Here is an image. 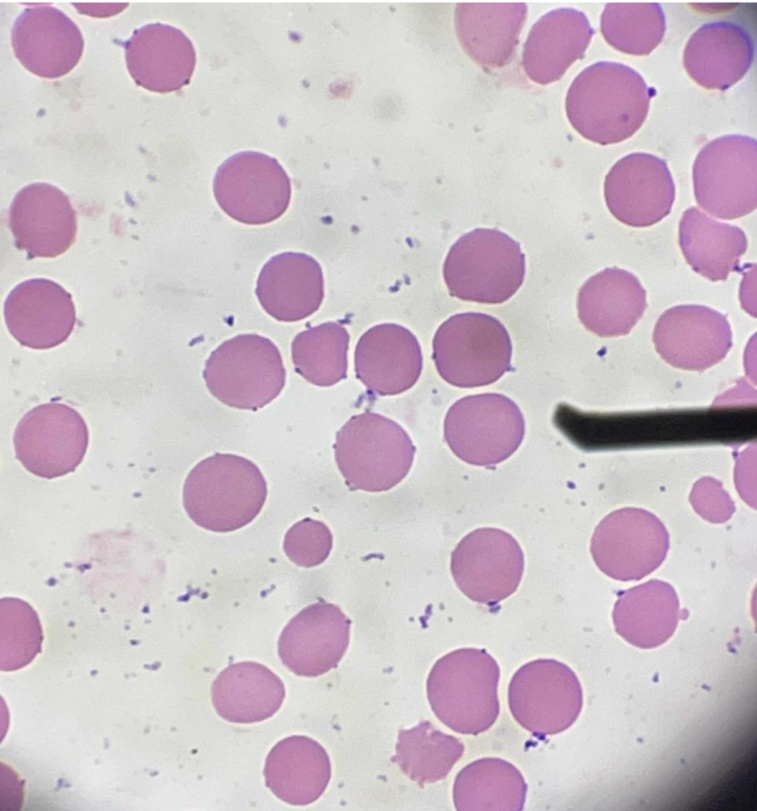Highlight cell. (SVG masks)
Returning a JSON list of instances; mask_svg holds the SVG:
<instances>
[{
    "instance_id": "obj_27",
    "label": "cell",
    "mask_w": 757,
    "mask_h": 811,
    "mask_svg": "<svg viewBox=\"0 0 757 811\" xmlns=\"http://www.w3.org/2000/svg\"><path fill=\"white\" fill-rule=\"evenodd\" d=\"M647 307L646 291L632 273L607 268L587 280L578 294L582 324L601 337L628 334Z\"/></svg>"
},
{
    "instance_id": "obj_28",
    "label": "cell",
    "mask_w": 757,
    "mask_h": 811,
    "mask_svg": "<svg viewBox=\"0 0 757 811\" xmlns=\"http://www.w3.org/2000/svg\"><path fill=\"white\" fill-rule=\"evenodd\" d=\"M266 786L280 800L294 806L315 802L331 778L326 750L307 736H290L270 750L263 771Z\"/></svg>"
},
{
    "instance_id": "obj_12",
    "label": "cell",
    "mask_w": 757,
    "mask_h": 811,
    "mask_svg": "<svg viewBox=\"0 0 757 811\" xmlns=\"http://www.w3.org/2000/svg\"><path fill=\"white\" fill-rule=\"evenodd\" d=\"M669 549V534L653 513L626 507L608 514L596 527L591 554L607 576L640 580L655 571Z\"/></svg>"
},
{
    "instance_id": "obj_6",
    "label": "cell",
    "mask_w": 757,
    "mask_h": 811,
    "mask_svg": "<svg viewBox=\"0 0 757 811\" xmlns=\"http://www.w3.org/2000/svg\"><path fill=\"white\" fill-rule=\"evenodd\" d=\"M512 344L495 317L476 312L455 314L433 338L436 369L449 384L474 388L492 384L511 366Z\"/></svg>"
},
{
    "instance_id": "obj_8",
    "label": "cell",
    "mask_w": 757,
    "mask_h": 811,
    "mask_svg": "<svg viewBox=\"0 0 757 811\" xmlns=\"http://www.w3.org/2000/svg\"><path fill=\"white\" fill-rule=\"evenodd\" d=\"M525 422L517 404L505 395L465 396L448 410L444 439L464 462L493 466L509 458L520 446Z\"/></svg>"
},
{
    "instance_id": "obj_25",
    "label": "cell",
    "mask_w": 757,
    "mask_h": 811,
    "mask_svg": "<svg viewBox=\"0 0 757 811\" xmlns=\"http://www.w3.org/2000/svg\"><path fill=\"white\" fill-rule=\"evenodd\" d=\"M753 58L754 43L745 28L730 21H714L702 25L690 36L683 64L699 85L726 90L743 78Z\"/></svg>"
},
{
    "instance_id": "obj_29",
    "label": "cell",
    "mask_w": 757,
    "mask_h": 811,
    "mask_svg": "<svg viewBox=\"0 0 757 811\" xmlns=\"http://www.w3.org/2000/svg\"><path fill=\"white\" fill-rule=\"evenodd\" d=\"M680 612L674 587L652 579L622 591L612 617L615 630L622 638L638 648L652 649L671 638Z\"/></svg>"
},
{
    "instance_id": "obj_17",
    "label": "cell",
    "mask_w": 757,
    "mask_h": 811,
    "mask_svg": "<svg viewBox=\"0 0 757 811\" xmlns=\"http://www.w3.org/2000/svg\"><path fill=\"white\" fill-rule=\"evenodd\" d=\"M350 619L335 604L320 600L302 609L278 639L282 663L295 675L316 677L336 668L350 641Z\"/></svg>"
},
{
    "instance_id": "obj_15",
    "label": "cell",
    "mask_w": 757,
    "mask_h": 811,
    "mask_svg": "<svg viewBox=\"0 0 757 811\" xmlns=\"http://www.w3.org/2000/svg\"><path fill=\"white\" fill-rule=\"evenodd\" d=\"M604 197L609 211L620 222L647 227L670 213L675 185L663 159L649 153H631L609 170Z\"/></svg>"
},
{
    "instance_id": "obj_2",
    "label": "cell",
    "mask_w": 757,
    "mask_h": 811,
    "mask_svg": "<svg viewBox=\"0 0 757 811\" xmlns=\"http://www.w3.org/2000/svg\"><path fill=\"white\" fill-rule=\"evenodd\" d=\"M265 478L252 461L225 453L201 460L186 477L183 506L198 526L213 532L238 530L260 513Z\"/></svg>"
},
{
    "instance_id": "obj_9",
    "label": "cell",
    "mask_w": 757,
    "mask_h": 811,
    "mask_svg": "<svg viewBox=\"0 0 757 811\" xmlns=\"http://www.w3.org/2000/svg\"><path fill=\"white\" fill-rule=\"evenodd\" d=\"M756 139L732 134L707 143L697 154L692 176L698 205L720 219L751 213L757 204Z\"/></svg>"
},
{
    "instance_id": "obj_30",
    "label": "cell",
    "mask_w": 757,
    "mask_h": 811,
    "mask_svg": "<svg viewBox=\"0 0 757 811\" xmlns=\"http://www.w3.org/2000/svg\"><path fill=\"white\" fill-rule=\"evenodd\" d=\"M213 706L223 719L255 723L272 717L285 698L281 679L266 666L238 662L222 670L211 687Z\"/></svg>"
},
{
    "instance_id": "obj_19",
    "label": "cell",
    "mask_w": 757,
    "mask_h": 811,
    "mask_svg": "<svg viewBox=\"0 0 757 811\" xmlns=\"http://www.w3.org/2000/svg\"><path fill=\"white\" fill-rule=\"evenodd\" d=\"M11 43L19 62L31 73L47 79L69 73L84 49V39L75 22L45 3L22 11L14 22Z\"/></svg>"
},
{
    "instance_id": "obj_20",
    "label": "cell",
    "mask_w": 757,
    "mask_h": 811,
    "mask_svg": "<svg viewBox=\"0 0 757 811\" xmlns=\"http://www.w3.org/2000/svg\"><path fill=\"white\" fill-rule=\"evenodd\" d=\"M10 334L23 346L50 349L65 342L76 322L71 294L58 283L33 278L19 283L4 303Z\"/></svg>"
},
{
    "instance_id": "obj_34",
    "label": "cell",
    "mask_w": 757,
    "mask_h": 811,
    "mask_svg": "<svg viewBox=\"0 0 757 811\" xmlns=\"http://www.w3.org/2000/svg\"><path fill=\"white\" fill-rule=\"evenodd\" d=\"M350 336L336 322H325L298 333L291 343L296 372L309 383L329 387L347 377Z\"/></svg>"
},
{
    "instance_id": "obj_35",
    "label": "cell",
    "mask_w": 757,
    "mask_h": 811,
    "mask_svg": "<svg viewBox=\"0 0 757 811\" xmlns=\"http://www.w3.org/2000/svg\"><path fill=\"white\" fill-rule=\"evenodd\" d=\"M600 29L613 48L631 55H647L662 41L665 14L657 2H609Z\"/></svg>"
},
{
    "instance_id": "obj_33",
    "label": "cell",
    "mask_w": 757,
    "mask_h": 811,
    "mask_svg": "<svg viewBox=\"0 0 757 811\" xmlns=\"http://www.w3.org/2000/svg\"><path fill=\"white\" fill-rule=\"evenodd\" d=\"M464 750L460 739L423 720L413 728L399 730L392 761L406 776L423 786L446 778Z\"/></svg>"
},
{
    "instance_id": "obj_4",
    "label": "cell",
    "mask_w": 757,
    "mask_h": 811,
    "mask_svg": "<svg viewBox=\"0 0 757 811\" xmlns=\"http://www.w3.org/2000/svg\"><path fill=\"white\" fill-rule=\"evenodd\" d=\"M416 448L397 422L381 414L352 416L336 433L337 467L353 490L387 491L409 473Z\"/></svg>"
},
{
    "instance_id": "obj_38",
    "label": "cell",
    "mask_w": 757,
    "mask_h": 811,
    "mask_svg": "<svg viewBox=\"0 0 757 811\" xmlns=\"http://www.w3.org/2000/svg\"><path fill=\"white\" fill-rule=\"evenodd\" d=\"M690 501L704 519L715 523L728 520L735 510L721 484L710 477H704L694 485Z\"/></svg>"
},
{
    "instance_id": "obj_16",
    "label": "cell",
    "mask_w": 757,
    "mask_h": 811,
    "mask_svg": "<svg viewBox=\"0 0 757 811\" xmlns=\"http://www.w3.org/2000/svg\"><path fill=\"white\" fill-rule=\"evenodd\" d=\"M653 342L668 364L704 371L725 358L732 346V331L726 316L714 309L679 305L659 317Z\"/></svg>"
},
{
    "instance_id": "obj_1",
    "label": "cell",
    "mask_w": 757,
    "mask_h": 811,
    "mask_svg": "<svg viewBox=\"0 0 757 811\" xmlns=\"http://www.w3.org/2000/svg\"><path fill=\"white\" fill-rule=\"evenodd\" d=\"M653 96L643 77L617 62L582 70L566 95V114L584 138L601 145L622 142L644 123Z\"/></svg>"
},
{
    "instance_id": "obj_5",
    "label": "cell",
    "mask_w": 757,
    "mask_h": 811,
    "mask_svg": "<svg viewBox=\"0 0 757 811\" xmlns=\"http://www.w3.org/2000/svg\"><path fill=\"white\" fill-rule=\"evenodd\" d=\"M450 295L484 304L510 299L525 276V256L518 242L496 230L478 228L461 236L443 266Z\"/></svg>"
},
{
    "instance_id": "obj_32",
    "label": "cell",
    "mask_w": 757,
    "mask_h": 811,
    "mask_svg": "<svg viewBox=\"0 0 757 811\" xmlns=\"http://www.w3.org/2000/svg\"><path fill=\"white\" fill-rule=\"evenodd\" d=\"M526 793L527 784L513 764L500 758H482L457 774L453 802L460 811H520Z\"/></svg>"
},
{
    "instance_id": "obj_3",
    "label": "cell",
    "mask_w": 757,
    "mask_h": 811,
    "mask_svg": "<svg viewBox=\"0 0 757 811\" xmlns=\"http://www.w3.org/2000/svg\"><path fill=\"white\" fill-rule=\"evenodd\" d=\"M499 678L500 668L485 649L454 650L435 662L427 678L431 709L457 733L485 732L499 716Z\"/></svg>"
},
{
    "instance_id": "obj_37",
    "label": "cell",
    "mask_w": 757,
    "mask_h": 811,
    "mask_svg": "<svg viewBox=\"0 0 757 811\" xmlns=\"http://www.w3.org/2000/svg\"><path fill=\"white\" fill-rule=\"evenodd\" d=\"M333 546L331 531L325 523L312 518L293 524L285 534L283 550L297 566L311 568L322 564Z\"/></svg>"
},
{
    "instance_id": "obj_14",
    "label": "cell",
    "mask_w": 757,
    "mask_h": 811,
    "mask_svg": "<svg viewBox=\"0 0 757 811\" xmlns=\"http://www.w3.org/2000/svg\"><path fill=\"white\" fill-rule=\"evenodd\" d=\"M452 576L472 601L493 605L518 588L524 555L517 540L497 528H479L467 534L451 555Z\"/></svg>"
},
{
    "instance_id": "obj_10",
    "label": "cell",
    "mask_w": 757,
    "mask_h": 811,
    "mask_svg": "<svg viewBox=\"0 0 757 811\" xmlns=\"http://www.w3.org/2000/svg\"><path fill=\"white\" fill-rule=\"evenodd\" d=\"M514 719L538 738L568 729L583 706V692L575 672L554 659H537L521 666L508 688Z\"/></svg>"
},
{
    "instance_id": "obj_7",
    "label": "cell",
    "mask_w": 757,
    "mask_h": 811,
    "mask_svg": "<svg viewBox=\"0 0 757 811\" xmlns=\"http://www.w3.org/2000/svg\"><path fill=\"white\" fill-rule=\"evenodd\" d=\"M209 392L223 404L257 410L283 390L286 370L278 347L258 334H240L209 355L203 371Z\"/></svg>"
},
{
    "instance_id": "obj_21",
    "label": "cell",
    "mask_w": 757,
    "mask_h": 811,
    "mask_svg": "<svg viewBox=\"0 0 757 811\" xmlns=\"http://www.w3.org/2000/svg\"><path fill=\"white\" fill-rule=\"evenodd\" d=\"M123 46L128 72L144 89L169 93L190 83L196 52L182 30L160 22L149 23L134 30Z\"/></svg>"
},
{
    "instance_id": "obj_26",
    "label": "cell",
    "mask_w": 757,
    "mask_h": 811,
    "mask_svg": "<svg viewBox=\"0 0 757 811\" xmlns=\"http://www.w3.org/2000/svg\"><path fill=\"white\" fill-rule=\"evenodd\" d=\"M526 17L524 2H461L455 9V27L473 60L499 68L512 61Z\"/></svg>"
},
{
    "instance_id": "obj_23",
    "label": "cell",
    "mask_w": 757,
    "mask_h": 811,
    "mask_svg": "<svg viewBox=\"0 0 757 811\" xmlns=\"http://www.w3.org/2000/svg\"><path fill=\"white\" fill-rule=\"evenodd\" d=\"M260 305L278 321L296 322L315 313L324 299V277L313 257L283 252L262 267L255 289Z\"/></svg>"
},
{
    "instance_id": "obj_31",
    "label": "cell",
    "mask_w": 757,
    "mask_h": 811,
    "mask_svg": "<svg viewBox=\"0 0 757 811\" xmlns=\"http://www.w3.org/2000/svg\"><path fill=\"white\" fill-rule=\"evenodd\" d=\"M679 244L695 272L718 281L737 269L747 249V238L741 228L718 222L691 207L680 220Z\"/></svg>"
},
{
    "instance_id": "obj_24",
    "label": "cell",
    "mask_w": 757,
    "mask_h": 811,
    "mask_svg": "<svg viewBox=\"0 0 757 811\" xmlns=\"http://www.w3.org/2000/svg\"><path fill=\"white\" fill-rule=\"evenodd\" d=\"M594 30L586 15L558 8L541 16L530 29L522 54L526 75L542 85L559 80L584 56Z\"/></svg>"
},
{
    "instance_id": "obj_11",
    "label": "cell",
    "mask_w": 757,
    "mask_h": 811,
    "mask_svg": "<svg viewBox=\"0 0 757 811\" xmlns=\"http://www.w3.org/2000/svg\"><path fill=\"white\" fill-rule=\"evenodd\" d=\"M213 192L220 208L231 218L263 225L280 218L291 198V181L273 157L244 151L227 158L217 169Z\"/></svg>"
},
{
    "instance_id": "obj_13",
    "label": "cell",
    "mask_w": 757,
    "mask_h": 811,
    "mask_svg": "<svg viewBox=\"0 0 757 811\" xmlns=\"http://www.w3.org/2000/svg\"><path fill=\"white\" fill-rule=\"evenodd\" d=\"M16 458L30 473L53 479L75 471L89 443L87 425L70 406L51 402L28 411L16 426Z\"/></svg>"
},
{
    "instance_id": "obj_22",
    "label": "cell",
    "mask_w": 757,
    "mask_h": 811,
    "mask_svg": "<svg viewBox=\"0 0 757 811\" xmlns=\"http://www.w3.org/2000/svg\"><path fill=\"white\" fill-rule=\"evenodd\" d=\"M356 377L380 396L410 389L423 366L422 352L415 335L405 327L384 323L367 330L354 353Z\"/></svg>"
},
{
    "instance_id": "obj_18",
    "label": "cell",
    "mask_w": 757,
    "mask_h": 811,
    "mask_svg": "<svg viewBox=\"0 0 757 811\" xmlns=\"http://www.w3.org/2000/svg\"><path fill=\"white\" fill-rule=\"evenodd\" d=\"M8 225L17 248L29 258H53L75 242L76 212L54 185L36 182L19 190L10 205Z\"/></svg>"
},
{
    "instance_id": "obj_36",
    "label": "cell",
    "mask_w": 757,
    "mask_h": 811,
    "mask_svg": "<svg viewBox=\"0 0 757 811\" xmlns=\"http://www.w3.org/2000/svg\"><path fill=\"white\" fill-rule=\"evenodd\" d=\"M43 635L35 610L18 598L1 599V670L29 664L41 651Z\"/></svg>"
}]
</instances>
